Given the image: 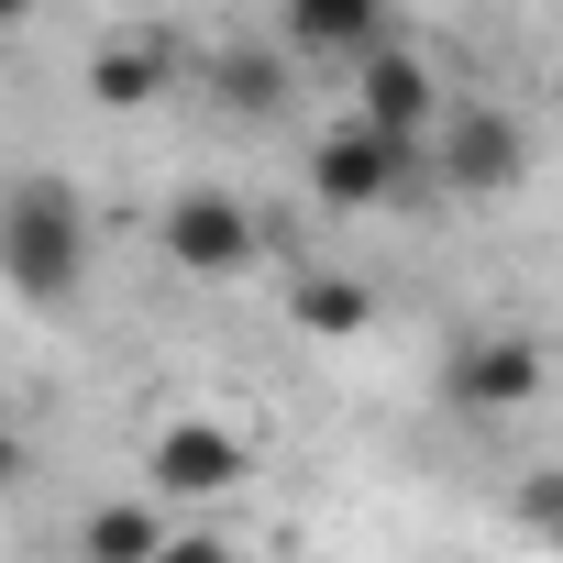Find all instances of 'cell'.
Wrapping results in <instances>:
<instances>
[{"label": "cell", "instance_id": "obj_1", "mask_svg": "<svg viewBox=\"0 0 563 563\" xmlns=\"http://www.w3.org/2000/svg\"><path fill=\"white\" fill-rule=\"evenodd\" d=\"M89 199L67 177H12L0 188V288L23 310H78L89 299Z\"/></svg>", "mask_w": 563, "mask_h": 563}, {"label": "cell", "instance_id": "obj_2", "mask_svg": "<svg viewBox=\"0 0 563 563\" xmlns=\"http://www.w3.org/2000/svg\"><path fill=\"white\" fill-rule=\"evenodd\" d=\"M431 177V144H409V133H387V122H332L321 144H310V188L332 199V210H387V199H409Z\"/></svg>", "mask_w": 563, "mask_h": 563}, {"label": "cell", "instance_id": "obj_3", "mask_svg": "<svg viewBox=\"0 0 563 563\" xmlns=\"http://www.w3.org/2000/svg\"><path fill=\"white\" fill-rule=\"evenodd\" d=\"M144 486L166 497V508H221V497H243L254 486V442L232 431V420H155V442H144Z\"/></svg>", "mask_w": 563, "mask_h": 563}, {"label": "cell", "instance_id": "obj_4", "mask_svg": "<svg viewBox=\"0 0 563 563\" xmlns=\"http://www.w3.org/2000/svg\"><path fill=\"white\" fill-rule=\"evenodd\" d=\"M431 177L464 188V199H508V188L530 177V133H519L497 100H464V111L431 122Z\"/></svg>", "mask_w": 563, "mask_h": 563}, {"label": "cell", "instance_id": "obj_5", "mask_svg": "<svg viewBox=\"0 0 563 563\" xmlns=\"http://www.w3.org/2000/svg\"><path fill=\"white\" fill-rule=\"evenodd\" d=\"M155 243H166V265H177V276H243V265H254V243H265V221H254L232 188H177V199H166V221H155Z\"/></svg>", "mask_w": 563, "mask_h": 563}, {"label": "cell", "instance_id": "obj_6", "mask_svg": "<svg viewBox=\"0 0 563 563\" xmlns=\"http://www.w3.org/2000/svg\"><path fill=\"white\" fill-rule=\"evenodd\" d=\"M541 398V343L530 332H464L453 365H442V409L453 420H508Z\"/></svg>", "mask_w": 563, "mask_h": 563}, {"label": "cell", "instance_id": "obj_7", "mask_svg": "<svg viewBox=\"0 0 563 563\" xmlns=\"http://www.w3.org/2000/svg\"><path fill=\"white\" fill-rule=\"evenodd\" d=\"M354 78H365V122H387V133H409V144H431V122H442V78L409 56V45H365L354 56Z\"/></svg>", "mask_w": 563, "mask_h": 563}, {"label": "cell", "instance_id": "obj_8", "mask_svg": "<svg viewBox=\"0 0 563 563\" xmlns=\"http://www.w3.org/2000/svg\"><path fill=\"white\" fill-rule=\"evenodd\" d=\"M166 78H177V45L166 34H111L89 56V100L100 111H144V100H166Z\"/></svg>", "mask_w": 563, "mask_h": 563}, {"label": "cell", "instance_id": "obj_9", "mask_svg": "<svg viewBox=\"0 0 563 563\" xmlns=\"http://www.w3.org/2000/svg\"><path fill=\"white\" fill-rule=\"evenodd\" d=\"M166 541V497L144 486V497H100L89 519H78V563H144Z\"/></svg>", "mask_w": 563, "mask_h": 563}, {"label": "cell", "instance_id": "obj_10", "mask_svg": "<svg viewBox=\"0 0 563 563\" xmlns=\"http://www.w3.org/2000/svg\"><path fill=\"white\" fill-rule=\"evenodd\" d=\"M288 23L321 56H365V45H387V0H288Z\"/></svg>", "mask_w": 563, "mask_h": 563}, {"label": "cell", "instance_id": "obj_11", "mask_svg": "<svg viewBox=\"0 0 563 563\" xmlns=\"http://www.w3.org/2000/svg\"><path fill=\"white\" fill-rule=\"evenodd\" d=\"M210 100L232 122H276V111H288V67H276V56H221L210 67Z\"/></svg>", "mask_w": 563, "mask_h": 563}, {"label": "cell", "instance_id": "obj_12", "mask_svg": "<svg viewBox=\"0 0 563 563\" xmlns=\"http://www.w3.org/2000/svg\"><path fill=\"white\" fill-rule=\"evenodd\" d=\"M376 321V288H365V276H299V332H365Z\"/></svg>", "mask_w": 563, "mask_h": 563}, {"label": "cell", "instance_id": "obj_13", "mask_svg": "<svg viewBox=\"0 0 563 563\" xmlns=\"http://www.w3.org/2000/svg\"><path fill=\"white\" fill-rule=\"evenodd\" d=\"M508 508H519V530H530V541H552V552H563V464L519 475V497H508Z\"/></svg>", "mask_w": 563, "mask_h": 563}, {"label": "cell", "instance_id": "obj_14", "mask_svg": "<svg viewBox=\"0 0 563 563\" xmlns=\"http://www.w3.org/2000/svg\"><path fill=\"white\" fill-rule=\"evenodd\" d=\"M144 563H243V552H232L221 530H199V519H166V541H155Z\"/></svg>", "mask_w": 563, "mask_h": 563}, {"label": "cell", "instance_id": "obj_15", "mask_svg": "<svg viewBox=\"0 0 563 563\" xmlns=\"http://www.w3.org/2000/svg\"><path fill=\"white\" fill-rule=\"evenodd\" d=\"M23 475H34V442H23V420H0V497H12Z\"/></svg>", "mask_w": 563, "mask_h": 563}, {"label": "cell", "instance_id": "obj_16", "mask_svg": "<svg viewBox=\"0 0 563 563\" xmlns=\"http://www.w3.org/2000/svg\"><path fill=\"white\" fill-rule=\"evenodd\" d=\"M23 12H34V0H0V23H23Z\"/></svg>", "mask_w": 563, "mask_h": 563}]
</instances>
